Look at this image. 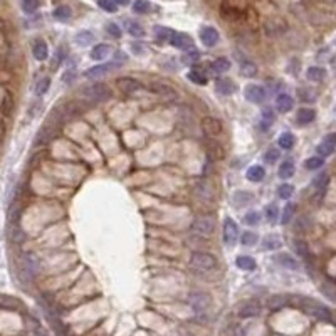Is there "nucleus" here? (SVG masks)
Returning a JSON list of instances; mask_svg holds the SVG:
<instances>
[{"instance_id": "obj_1", "label": "nucleus", "mask_w": 336, "mask_h": 336, "mask_svg": "<svg viewBox=\"0 0 336 336\" xmlns=\"http://www.w3.org/2000/svg\"><path fill=\"white\" fill-rule=\"evenodd\" d=\"M83 98H86L91 103H104V101H108L111 98V91L103 83H94L84 87Z\"/></svg>"}, {"instance_id": "obj_2", "label": "nucleus", "mask_w": 336, "mask_h": 336, "mask_svg": "<svg viewBox=\"0 0 336 336\" xmlns=\"http://www.w3.org/2000/svg\"><path fill=\"white\" fill-rule=\"evenodd\" d=\"M190 266L200 272H207L217 268V259L209 252H192L190 255Z\"/></svg>"}, {"instance_id": "obj_3", "label": "nucleus", "mask_w": 336, "mask_h": 336, "mask_svg": "<svg viewBox=\"0 0 336 336\" xmlns=\"http://www.w3.org/2000/svg\"><path fill=\"white\" fill-rule=\"evenodd\" d=\"M193 234L202 237H210L215 231V218L212 215H200V217L193 218L192 225H190Z\"/></svg>"}, {"instance_id": "obj_4", "label": "nucleus", "mask_w": 336, "mask_h": 336, "mask_svg": "<svg viewBox=\"0 0 336 336\" xmlns=\"http://www.w3.org/2000/svg\"><path fill=\"white\" fill-rule=\"evenodd\" d=\"M188 304L195 313H205L212 304V298L203 291H193L188 294Z\"/></svg>"}, {"instance_id": "obj_5", "label": "nucleus", "mask_w": 336, "mask_h": 336, "mask_svg": "<svg viewBox=\"0 0 336 336\" xmlns=\"http://www.w3.org/2000/svg\"><path fill=\"white\" fill-rule=\"evenodd\" d=\"M244 96H246V100L249 101V103L261 104L266 101L268 93H266L264 86H261V84H247L246 89H244Z\"/></svg>"}, {"instance_id": "obj_6", "label": "nucleus", "mask_w": 336, "mask_h": 336, "mask_svg": "<svg viewBox=\"0 0 336 336\" xmlns=\"http://www.w3.org/2000/svg\"><path fill=\"white\" fill-rule=\"evenodd\" d=\"M302 308H304V311L308 313V315H311L313 318H316V319L331 323V313H330V309H328L326 306L318 304V302L311 301V302H306Z\"/></svg>"}, {"instance_id": "obj_7", "label": "nucleus", "mask_w": 336, "mask_h": 336, "mask_svg": "<svg viewBox=\"0 0 336 336\" xmlns=\"http://www.w3.org/2000/svg\"><path fill=\"white\" fill-rule=\"evenodd\" d=\"M237 240H239V229H237V224L232 220V218H225V222H224V242H225V246H229V247L235 246Z\"/></svg>"}, {"instance_id": "obj_8", "label": "nucleus", "mask_w": 336, "mask_h": 336, "mask_svg": "<svg viewBox=\"0 0 336 336\" xmlns=\"http://www.w3.org/2000/svg\"><path fill=\"white\" fill-rule=\"evenodd\" d=\"M168 42L175 47V49H182V50H188L193 49V41L192 37L187 34H182V32H173L168 39Z\"/></svg>"}, {"instance_id": "obj_9", "label": "nucleus", "mask_w": 336, "mask_h": 336, "mask_svg": "<svg viewBox=\"0 0 336 336\" xmlns=\"http://www.w3.org/2000/svg\"><path fill=\"white\" fill-rule=\"evenodd\" d=\"M119 63H116V61H113V63H108V64H101V66H94V67L87 69L86 72H84V76H86L87 79H96V78H101V76H106L109 71H113V69L119 67Z\"/></svg>"}, {"instance_id": "obj_10", "label": "nucleus", "mask_w": 336, "mask_h": 336, "mask_svg": "<svg viewBox=\"0 0 336 336\" xmlns=\"http://www.w3.org/2000/svg\"><path fill=\"white\" fill-rule=\"evenodd\" d=\"M335 147H336V134L335 133H330L323 138L319 145H318L316 151H318V156L324 158V156H330L331 153L335 151Z\"/></svg>"}, {"instance_id": "obj_11", "label": "nucleus", "mask_w": 336, "mask_h": 336, "mask_svg": "<svg viewBox=\"0 0 336 336\" xmlns=\"http://www.w3.org/2000/svg\"><path fill=\"white\" fill-rule=\"evenodd\" d=\"M202 130L207 136H218L222 133V123L217 118L207 116V118L202 119Z\"/></svg>"}, {"instance_id": "obj_12", "label": "nucleus", "mask_w": 336, "mask_h": 336, "mask_svg": "<svg viewBox=\"0 0 336 336\" xmlns=\"http://www.w3.org/2000/svg\"><path fill=\"white\" fill-rule=\"evenodd\" d=\"M116 86H118L119 91H123L126 94L136 93L138 89H141V83L133 78H118L116 79Z\"/></svg>"}, {"instance_id": "obj_13", "label": "nucleus", "mask_w": 336, "mask_h": 336, "mask_svg": "<svg viewBox=\"0 0 336 336\" xmlns=\"http://www.w3.org/2000/svg\"><path fill=\"white\" fill-rule=\"evenodd\" d=\"M193 192H195V195L202 200H214L215 199L214 187H212L209 182H205V180L199 182V184L195 185V190H193Z\"/></svg>"}, {"instance_id": "obj_14", "label": "nucleus", "mask_w": 336, "mask_h": 336, "mask_svg": "<svg viewBox=\"0 0 336 336\" xmlns=\"http://www.w3.org/2000/svg\"><path fill=\"white\" fill-rule=\"evenodd\" d=\"M274 261H276L281 268L291 269V271H296V269L299 268L296 257H293L291 254H287V252H279V254H276V255H274Z\"/></svg>"}, {"instance_id": "obj_15", "label": "nucleus", "mask_w": 336, "mask_h": 336, "mask_svg": "<svg viewBox=\"0 0 336 336\" xmlns=\"http://www.w3.org/2000/svg\"><path fill=\"white\" fill-rule=\"evenodd\" d=\"M215 89H217L218 94H222V96H231V94L235 93V83L232 81V79L229 78H218L217 81H215Z\"/></svg>"}, {"instance_id": "obj_16", "label": "nucleus", "mask_w": 336, "mask_h": 336, "mask_svg": "<svg viewBox=\"0 0 336 336\" xmlns=\"http://www.w3.org/2000/svg\"><path fill=\"white\" fill-rule=\"evenodd\" d=\"M200 41L205 44L207 47H214L215 44L218 42L217 29L209 27V25H207V27H202V29H200Z\"/></svg>"}, {"instance_id": "obj_17", "label": "nucleus", "mask_w": 336, "mask_h": 336, "mask_svg": "<svg viewBox=\"0 0 336 336\" xmlns=\"http://www.w3.org/2000/svg\"><path fill=\"white\" fill-rule=\"evenodd\" d=\"M151 89H153V93H156L162 100H165V101L177 100V91H175L173 87L167 86V84H153Z\"/></svg>"}, {"instance_id": "obj_18", "label": "nucleus", "mask_w": 336, "mask_h": 336, "mask_svg": "<svg viewBox=\"0 0 336 336\" xmlns=\"http://www.w3.org/2000/svg\"><path fill=\"white\" fill-rule=\"evenodd\" d=\"M261 313V304L257 301H247L240 306L239 309V316L240 318H254Z\"/></svg>"}, {"instance_id": "obj_19", "label": "nucleus", "mask_w": 336, "mask_h": 336, "mask_svg": "<svg viewBox=\"0 0 336 336\" xmlns=\"http://www.w3.org/2000/svg\"><path fill=\"white\" fill-rule=\"evenodd\" d=\"M32 54L37 61H46L49 57V47L44 39H35L34 46H32Z\"/></svg>"}, {"instance_id": "obj_20", "label": "nucleus", "mask_w": 336, "mask_h": 336, "mask_svg": "<svg viewBox=\"0 0 336 336\" xmlns=\"http://www.w3.org/2000/svg\"><path fill=\"white\" fill-rule=\"evenodd\" d=\"M316 119V111L313 108H299L296 115V121L299 125H309Z\"/></svg>"}, {"instance_id": "obj_21", "label": "nucleus", "mask_w": 336, "mask_h": 336, "mask_svg": "<svg viewBox=\"0 0 336 336\" xmlns=\"http://www.w3.org/2000/svg\"><path fill=\"white\" fill-rule=\"evenodd\" d=\"M276 108L279 113H289L291 109L294 108V100L289 96V94H279L276 98Z\"/></svg>"}, {"instance_id": "obj_22", "label": "nucleus", "mask_w": 336, "mask_h": 336, "mask_svg": "<svg viewBox=\"0 0 336 336\" xmlns=\"http://www.w3.org/2000/svg\"><path fill=\"white\" fill-rule=\"evenodd\" d=\"M252 200H254V195L251 192H247V190H237L232 195V203L235 207H244L247 203H251Z\"/></svg>"}, {"instance_id": "obj_23", "label": "nucleus", "mask_w": 336, "mask_h": 336, "mask_svg": "<svg viewBox=\"0 0 336 336\" xmlns=\"http://www.w3.org/2000/svg\"><path fill=\"white\" fill-rule=\"evenodd\" d=\"M111 52V47L108 44H98L91 49V59L93 61H104Z\"/></svg>"}, {"instance_id": "obj_24", "label": "nucleus", "mask_w": 336, "mask_h": 336, "mask_svg": "<svg viewBox=\"0 0 336 336\" xmlns=\"http://www.w3.org/2000/svg\"><path fill=\"white\" fill-rule=\"evenodd\" d=\"M231 66L232 64L227 57H218L214 63H210V71L214 72V74H224V72H227L229 69H231Z\"/></svg>"}, {"instance_id": "obj_25", "label": "nucleus", "mask_w": 336, "mask_h": 336, "mask_svg": "<svg viewBox=\"0 0 336 336\" xmlns=\"http://www.w3.org/2000/svg\"><path fill=\"white\" fill-rule=\"evenodd\" d=\"M262 247H264V251H277L283 247V240L277 235H268L262 240Z\"/></svg>"}, {"instance_id": "obj_26", "label": "nucleus", "mask_w": 336, "mask_h": 336, "mask_svg": "<svg viewBox=\"0 0 336 336\" xmlns=\"http://www.w3.org/2000/svg\"><path fill=\"white\" fill-rule=\"evenodd\" d=\"M235 264H237V268L242 269V271H252V269H255V261L251 255H239V257L235 259Z\"/></svg>"}, {"instance_id": "obj_27", "label": "nucleus", "mask_w": 336, "mask_h": 336, "mask_svg": "<svg viewBox=\"0 0 336 336\" xmlns=\"http://www.w3.org/2000/svg\"><path fill=\"white\" fill-rule=\"evenodd\" d=\"M274 119H276V116H274V111L271 108H264L261 113V128L262 131H266L269 126L274 123Z\"/></svg>"}, {"instance_id": "obj_28", "label": "nucleus", "mask_w": 336, "mask_h": 336, "mask_svg": "<svg viewBox=\"0 0 336 336\" xmlns=\"http://www.w3.org/2000/svg\"><path fill=\"white\" fill-rule=\"evenodd\" d=\"M277 175H279V178H283V180H286V178H291L294 175V163L291 162V160H286V162L281 163L279 167V171H277Z\"/></svg>"}, {"instance_id": "obj_29", "label": "nucleus", "mask_w": 336, "mask_h": 336, "mask_svg": "<svg viewBox=\"0 0 336 336\" xmlns=\"http://www.w3.org/2000/svg\"><path fill=\"white\" fill-rule=\"evenodd\" d=\"M306 78L309 79V81H315V83H319L323 81L324 78H326V71H324L323 67H309L308 71H306Z\"/></svg>"}, {"instance_id": "obj_30", "label": "nucleus", "mask_w": 336, "mask_h": 336, "mask_svg": "<svg viewBox=\"0 0 336 336\" xmlns=\"http://www.w3.org/2000/svg\"><path fill=\"white\" fill-rule=\"evenodd\" d=\"M264 177H266V170H264V167H261V165H254L247 170V178H249L251 182H261Z\"/></svg>"}, {"instance_id": "obj_31", "label": "nucleus", "mask_w": 336, "mask_h": 336, "mask_svg": "<svg viewBox=\"0 0 336 336\" xmlns=\"http://www.w3.org/2000/svg\"><path fill=\"white\" fill-rule=\"evenodd\" d=\"M279 147L283 150H291L294 147V134L289 131H284L283 134H279V140H277Z\"/></svg>"}, {"instance_id": "obj_32", "label": "nucleus", "mask_w": 336, "mask_h": 336, "mask_svg": "<svg viewBox=\"0 0 336 336\" xmlns=\"http://www.w3.org/2000/svg\"><path fill=\"white\" fill-rule=\"evenodd\" d=\"M240 72H242V76H246V78H255V74H257V66L252 63V61H242V63H240Z\"/></svg>"}, {"instance_id": "obj_33", "label": "nucleus", "mask_w": 336, "mask_h": 336, "mask_svg": "<svg viewBox=\"0 0 336 336\" xmlns=\"http://www.w3.org/2000/svg\"><path fill=\"white\" fill-rule=\"evenodd\" d=\"M54 17H56L57 20H63L66 22L67 19H71V16H72V12H71V9H69L67 5H59L57 9H54V14H52Z\"/></svg>"}, {"instance_id": "obj_34", "label": "nucleus", "mask_w": 336, "mask_h": 336, "mask_svg": "<svg viewBox=\"0 0 336 336\" xmlns=\"http://www.w3.org/2000/svg\"><path fill=\"white\" fill-rule=\"evenodd\" d=\"M126 31L130 32V35H133V37H143L145 35V29L141 27L138 22H126Z\"/></svg>"}, {"instance_id": "obj_35", "label": "nucleus", "mask_w": 336, "mask_h": 336, "mask_svg": "<svg viewBox=\"0 0 336 336\" xmlns=\"http://www.w3.org/2000/svg\"><path fill=\"white\" fill-rule=\"evenodd\" d=\"M294 209H296V205L294 203H286V207L283 209V214H281V224L283 225H286V224H289V220L293 218V215H294Z\"/></svg>"}, {"instance_id": "obj_36", "label": "nucleus", "mask_w": 336, "mask_h": 336, "mask_svg": "<svg viewBox=\"0 0 336 336\" xmlns=\"http://www.w3.org/2000/svg\"><path fill=\"white\" fill-rule=\"evenodd\" d=\"M93 39H94V35L91 34L89 31H81L79 32L78 35H76V44H79V46H89L91 42H93Z\"/></svg>"}, {"instance_id": "obj_37", "label": "nucleus", "mask_w": 336, "mask_h": 336, "mask_svg": "<svg viewBox=\"0 0 336 336\" xmlns=\"http://www.w3.org/2000/svg\"><path fill=\"white\" fill-rule=\"evenodd\" d=\"M49 87H50V79L41 78L37 81V84H35V94H37V96H44V94L49 91Z\"/></svg>"}, {"instance_id": "obj_38", "label": "nucleus", "mask_w": 336, "mask_h": 336, "mask_svg": "<svg viewBox=\"0 0 336 336\" xmlns=\"http://www.w3.org/2000/svg\"><path fill=\"white\" fill-rule=\"evenodd\" d=\"M323 165H324V158H321V156H311V158L304 162L306 170H319Z\"/></svg>"}, {"instance_id": "obj_39", "label": "nucleus", "mask_w": 336, "mask_h": 336, "mask_svg": "<svg viewBox=\"0 0 336 336\" xmlns=\"http://www.w3.org/2000/svg\"><path fill=\"white\" fill-rule=\"evenodd\" d=\"M293 193H294V187L289 184H283L279 188H277V195H279V199L289 200L291 197H293Z\"/></svg>"}, {"instance_id": "obj_40", "label": "nucleus", "mask_w": 336, "mask_h": 336, "mask_svg": "<svg viewBox=\"0 0 336 336\" xmlns=\"http://www.w3.org/2000/svg\"><path fill=\"white\" fill-rule=\"evenodd\" d=\"M199 59H200V54H199V50H195V49H188V52L185 50V54L182 56V61H184L185 64H195V63H199Z\"/></svg>"}, {"instance_id": "obj_41", "label": "nucleus", "mask_w": 336, "mask_h": 336, "mask_svg": "<svg viewBox=\"0 0 336 336\" xmlns=\"http://www.w3.org/2000/svg\"><path fill=\"white\" fill-rule=\"evenodd\" d=\"M20 7L25 14H34L39 9V0H20Z\"/></svg>"}, {"instance_id": "obj_42", "label": "nucleus", "mask_w": 336, "mask_h": 336, "mask_svg": "<svg viewBox=\"0 0 336 336\" xmlns=\"http://www.w3.org/2000/svg\"><path fill=\"white\" fill-rule=\"evenodd\" d=\"M240 244L242 246H247V247H251V246H255L257 244V235H255L254 232H242V235H240Z\"/></svg>"}, {"instance_id": "obj_43", "label": "nucleus", "mask_w": 336, "mask_h": 336, "mask_svg": "<svg viewBox=\"0 0 336 336\" xmlns=\"http://www.w3.org/2000/svg\"><path fill=\"white\" fill-rule=\"evenodd\" d=\"M244 222H246L247 225H257L261 224V214H259L257 210H251L246 214V217H244Z\"/></svg>"}, {"instance_id": "obj_44", "label": "nucleus", "mask_w": 336, "mask_h": 336, "mask_svg": "<svg viewBox=\"0 0 336 336\" xmlns=\"http://www.w3.org/2000/svg\"><path fill=\"white\" fill-rule=\"evenodd\" d=\"M187 78H188L192 83L199 84V86H203V84L207 83V78L202 74V72H199V71H190L188 74H187Z\"/></svg>"}, {"instance_id": "obj_45", "label": "nucleus", "mask_w": 336, "mask_h": 336, "mask_svg": "<svg viewBox=\"0 0 336 336\" xmlns=\"http://www.w3.org/2000/svg\"><path fill=\"white\" fill-rule=\"evenodd\" d=\"M268 304H269V308H271V309L283 308V306L286 304V296H272V298L268 301Z\"/></svg>"}, {"instance_id": "obj_46", "label": "nucleus", "mask_w": 336, "mask_h": 336, "mask_svg": "<svg viewBox=\"0 0 336 336\" xmlns=\"http://www.w3.org/2000/svg\"><path fill=\"white\" fill-rule=\"evenodd\" d=\"M279 156H281L279 150H276V148H269L268 151H266V155H264V162H266V163H269V165H272V163H276L277 160H279Z\"/></svg>"}, {"instance_id": "obj_47", "label": "nucleus", "mask_w": 336, "mask_h": 336, "mask_svg": "<svg viewBox=\"0 0 336 336\" xmlns=\"http://www.w3.org/2000/svg\"><path fill=\"white\" fill-rule=\"evenodd\" d=\"M148 10H150L148 0H134V3H133V12H136V14H147Z\"/></svg>"}, {"instance_id": "obj_48", "label": "nucleus", "mask_w": 336, "mask_h": 336, "mask_svg": "<svg viewBox=\"0 0 336 336\" xmlns=\"http://www.w3.org/2000/svg\"><path fill=\"white\" fill-rule=\"evenodd\" d=\"M171 34H173V31H170V29H167V27H160V25L155 27V35L158 41H167V39H170Z\"/></svg>"}, {"instance_id": "obj_49", "label": "nucleus", "mask_w": 336, "mask_h": 336, "mask_svg": "<svg viewBox=\"0 0 336 336\" xmlns=\"http://www.w3.org/2000/svg\"><path fill=\"white\" fill-rule=\"evenodd\" d=\"M98 5H100L104 12H109V14H115L116 9H118V5H116L113 0H98Z\"/></svg>"}, {"instance_id": "obj_50", "label": "nucleus", "mask_w": 336, "mask_h": 336, "mask_svg": "<svg viewBox=\"0 0 336 336\" xmlns=\"http://www.w3.org/2000/svg\"><path fill=\"white\" fill-rule=\"evenodd\" d=\"M106 31H108L109 35H113V37H121V29H119L118 24H115V22H109L108 25H106Z\"/></svg>"}, {"instance_id": "obj_51", "label": "nucleus", "mask_w": 336, "mask_h": 336, "mask_svg": "<svg viewBox=\"0 0 336 336\" xmlns=\"http://www.w3.org/2000/svg\"><path fill=\"white\" fill-rule=\"evenodd\" d=\"M277 214H279V210H277V207L274 205V203H271V205L266 207V217H268L269 222H276Z\"/></svg>"}, {"instance_id": "obj_52", "label": "nucleus", "mask_w": 336, "mask_h": 336, "mask_svg": "<svg viewBox=\"0 0 336 336\" xmlns=\"http://www.w3.org/2000/svg\"><path fill=\"white\" fill-rule=\"evenodd\" d=\"M294 247H296V252H298L301 257H308L309 255V251H308V246L301 240H294Z\"/></svg>"}, {"instance_id": "obj_53", "label": "nucleus", "mask_w": 336, "mask_h": 336, "mask_svg": "<svg viewBox=\"0 0 336 336\" xmlns=\"http://www.w3.org/2000/svg\"><path fill=\"white\" fill-rule=\"evenodd\" d=\"M328 182H330V177H328V173H321V175H318V177L315 178V187L318 190H321L323 187H326Z\"/></svg>"}, {"instance_id": "obj_54", "label": "nucleus", "mask_w": 336, "mask_h": 336, "mask_svg": "<svg viewBox=\"0 0 336 336\" xmlns=\"http://www.w3.org/2000/svg\"><path fill=\"white\" fill-rule=\"evenodd\" d=\"M113 2H115L116 5H128V3H130V0H113Z\"/></svg>"}, {"instance_id": "obj_55", "label": "nucleus", "mask_w": 336, "mask_h": 336, "mask_svg": "<svg viewBox=\"0 0 336 336\" xmlns=\"http://www.w3.org/2000/svg\"><path fill=\"white\" fill-rule=\"evenodd\" d=\"M330 2H333V0H330Z\"/></svg>"}]
</instances>
